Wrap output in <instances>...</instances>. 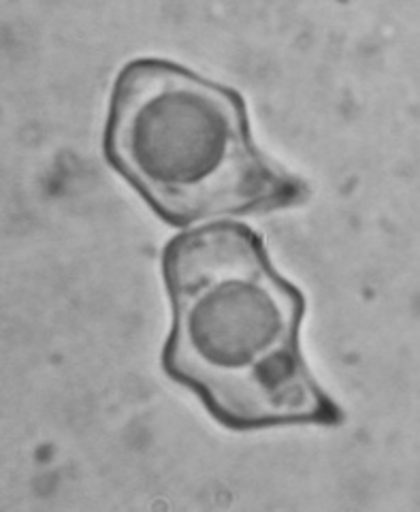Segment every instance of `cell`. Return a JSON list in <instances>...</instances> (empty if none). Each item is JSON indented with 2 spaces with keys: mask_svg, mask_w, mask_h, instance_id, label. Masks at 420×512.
<instances>
[{
  "mask_svg": "<svg viewBox=\"0 0 420 512\" xmlns=\"http://www.w3.org/2000/svg\"><path fill=\"white\" fill-rule=\"evenodd\" d=\"M163 278L173 301L163 370L222 425L344 421L299 352L303 295L273 271L261 235L229 220L190 229L167 244Z\"/></svg>",
  "mask_w": 420,
  "mask_h": 512,
  "instance_id": "6da1fadb",
  "label": "cell"
},
{
  "mask_svg": "<svg viewBox=\"0 0 420 512\" xmlns=\"http://www.w3.org/2000/svg\"><path fill=\"white\" fill-rule=\"evenodd\" d=\"M105 154L173 227L301 203L308 188L250 139L241 96L158 58L116 79Z\"/></svg>",
  "mask_w": 420,
  "mask_h": 512,
  "instance_id": "7a4b0ae2",
  "label": "cell"
}]
</instances>
